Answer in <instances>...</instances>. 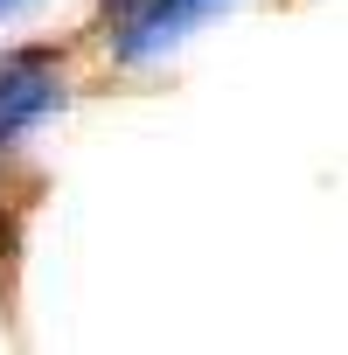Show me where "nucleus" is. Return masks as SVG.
I'll list each match as a JSON object with an SVG mask.
<instances>
[{
  "instance_id": "obj_1",
  "label": "nucleus",
  "mask_w": 348,
  "mask_h": 355,
  "mask_svg": "<svg viewBox=\"0 0 348 355\" xmlns=\"http://www.w3.org/2000/svg\"><path fill=\"white\" fill-rule=\"evenodd\" d=\"M49 105H56V77H42V70H15V77H0V146L21 139Z\"/></svg>"
}]
</instances>
